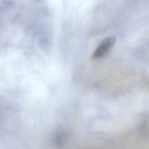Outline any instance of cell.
<instances>
[{"label":"cell","mask_w":149,"mask_h":149,"mask_svg":"<svg viewBox=\"0 0 149 149\" xmlns=\"http://www.w3.org/2000/svg\"><path fill=\"white\" fill-rule=\"evenodd\" d=\"M114 44H115V38L114 37H110V38L104 39L100 44L98 48L96 49L94 54L93 55V58L97 59V58H103L111 50V48L113 46Z\"/></svg>","instance_id":"1"}]
</instances>
